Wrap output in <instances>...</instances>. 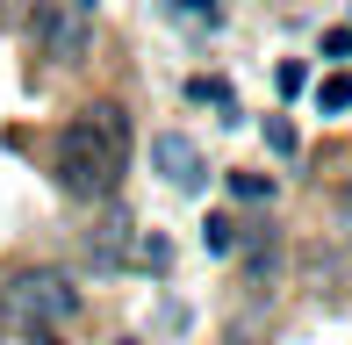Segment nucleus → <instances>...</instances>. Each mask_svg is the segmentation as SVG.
Wrapping results in <instances>:
<instances>
[{
    "mask_svg": "<svg viewBox=\"0 0 352 345\" xmlns=\"http://www.w3.org/2000/svg\"><path fill=\"white\" fill-rule=\"evenodd\" d=\"M122 151H130V115L108 101H94L87 115L65 122L58 137V159H51V180L65 187L72 201H108L122 180Z\"/></svg>",
    "mask_w": 352,
    "mask_h": 345,
    "instance_id": "nucleus-1",
    "label": "nucleus"
},
{
    "mask_svg": "<svg viewBox=\"0 0 352 345\" xmlns=\"http://www.w3.org/2000/svg\"><path fill=\"white\" fill-rule=\"evenodd\" d=\"M72 309H79V288L65 274H51V266H29V274L0 280V324H14V331H51Z\"/></svg>",
    "mask_w": 352,
    "mask_h": 345,
    "instance_id": "nucleus-2",
    "label": "nucleus"
},
{
    "mask_svg": "<svg viewBox=\"0 0 352 345\" xmlns=\"http://www.w3.org/2000/svg\"><path fill=\"white\" fill-rule=\"evenodd\" d=\"M151 166H158V180H173L180 194H201V180H209L201 144H195V137H180V130H158V137H151Z\"/></svg>",
    "mask_w": 352,
    "mask_h": 345,
    "instance_id": "nucleus-3",
    "label": "nucleus"
},
{
    "mask_svg": "<svg viewBox=\"0 0 352 345\" xmlns=\"http://www.w3.org/2000/svg\"><path fill=\"white\" fill-rule=\"evenodd\" d=\"M36 36H43V58H72L87 51V8L79 0H51V8H36Z\"/></svg>",
    "mask_w": 352,
    "mask_h": 345,
    "instance_id": "nucleus-4",
    "label": "nucleus"
},
{
    "mask_svg": "<svg viewBox=\"0 0 352 345\" xmlns=\"http://www.w3.org/2000/svg\"><path fill=\"white\" fill-rule=\"evenodd\" d=\"M316 108H324V115H345V108H352V72H338V80L316 87Z\"/></svg>",
    "mask_w": 352,
    "mask_h": 345,
    "instance_id": "nucleus-5",
    "label": "nucleus"
},
{
    "mask_svg": "<svg viewBox=\"0 0 352 345\" xmlns=\"http://www.w3.org/2000/svg\"><path fill=\"white\" fill-rule=\"evenodd\" d=\"M166 14H173V22L187 14V22H201V29H216V22H223V8H216V0H166Z\"/></svg>",
    "mask_w": 352,
    "mask_h": 345,
    "instance_id": "nucleus-6",
    "label": "nucleus"
},
{
    "mask_svg": "<svg viewBox=\"0 0 352 345\" xmlns=\"http://www.w3.org/2000/svg\"><path fill=\"white\" fill-rule=\"evenodd\" d=\"M266 144H274L280 159H295V151H302V137H295V122H287V115H266Z\"/></svg>",
    "mask_w": 352,
    "mask_h": 345,
    "instance_id": "nucleus-7",
    "label": "nucleus"
},
{
    "mask_svg": "<svg viewBox=\"0 0 352 345\" xmlns=\"http://www.w3.org/2000/svg\"><path fill=\"white\" fill-rule=\"evenodd\" d=\"M274 87L287 93V101H295V93L309 87V65H302V58H287V65H274Z\"/></svg>",
    "mask_w": 352,
    "mask_h": 345,
    "instance_id": "nucleus-8",
    "label": "nucleus"
},
{
    "mask_svg": "<svg viewBox=\"0 0 352 345\" xmlns=\"http://www.w3.org/2000/svg\"><path fill=\"white\" fill-rule=\"evenodd\" d=\"M230 194H245V201H266V194H274V180H259V172H230Z\"/></svg>",
    "mask_w": 352,
    "mask_h": 345,
    "instance_id": "nucleus-9",
    "label": "nucleus"
},
{
    "mask_svg": "<svg viewBox=\"0 0 352 345\" xmlns=\"http://www.w3.org/2000/svg\"><path fill=\"white\" fill-rule=\"evenodd\" d=\"M201 230H209V252H230V245H237V223H230V216H209Z\"/></svg>",
    "mask_w": 352,
    "mask_h": 345,
    "instance_id": "nucleus-10",
    "label": "nucleus"
},
{
    "mask_svg": "<svg viewBox=\"0 0 352 345\" xmlns=\"http://www.w3.org/2000/svg\"><path fill=\"white\" fill-rule=\"evenodd\" d=\"M187 93H195V101H216V108H237V101H230V87H223V80H195Z\"/></svg>",
    "mask_w": 352,
    "mask_h": 345,
    "instance_id": "nucleus-11",
    "label": "nucleus"
},
{
    "mask_svg": "<svg viewBox=\"0 0 352 345\" xmlns=\"http://www.w3.org/2000/svg\"><path fill=\"white\" fill-rule=\"evenodd\" d=\"M29 14H36V0H0V22H8V29L29 22Z\"/></svg>",
    "mask_w": 352,
    "mask_h": 345,
    "instance_id": "nucleus-12",
    "label": "nucleus"
},
{
    "mask_svg": "<svg viewBox=\"0 0 352 345\" xmlns=\"http://www.w3.org/2000/svg\"><path fill=\"white\" fill-rule=\"evenodd\" d=\"M324 58H352V29H331V36H324Z\"/></svg>",
    "mask_w": 352,
    "mask_h": 345,
    "instance_id": "nucleus-13",
    "label": "nucleus"
},
{
    "mask_svg": "<svg viewBox=\"0 0 352 345\" xmlns=\"http://www.w3.org/2000/svg\"><path fill=\"white\" fill-rule=\"evenodd\" d=\"M345 209H352V172H345Z\"/></svg>",
    "mask_w": 352,
    "mask_h": 345,
    "instance_id": "nucleus-14",
    "label": "nucleus"
},
{
    "mask_svg": "<svg viewBox=\"0 0 352 345\" xmlns=\"http://www.w3.org/2000/svg\"><path fill=\"white\" fill-rule=\"evenodd\" d=\"M36 345H58V338H51V331H36Z\"/></svg>",
    "mask_w": 352,
    "mask_h": 345,
    "instance_id": "nucleus-15",
    "label": "nucleus"
}]
</instances>
